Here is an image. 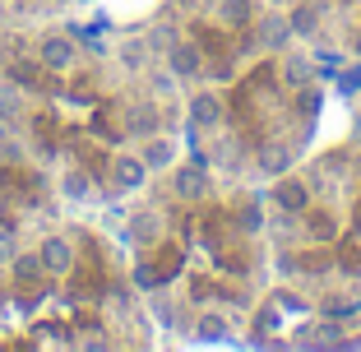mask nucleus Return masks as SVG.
I'll return each instance as SVG.
<instances>
[{
  "label": "nucleus",
  "mask_w": 361,
  "mask_h": 352,
  "mask_svg": "<svg viewBox=\"0 0 361 352\" xmlns=\"http://www.w3.org/2000/svg\"><path fill=\"white\" fill-rule=\"evenodd\" d=\"M167 65H171V75H176V79H195L204 70V51L195 42H171Z\"/></svg>",
  "instance_id": "obj_1"
},
{
  "label": "nucleus",
  "mask_w": 361,
  "mask_h": 352,
  "mask_svg": "<svg viewBox=\"0 0 361 352\" xmlns=\"http://www.w3.org/2000/svg\"><path fill=\"white\" fill-rule=\"evenodd\" d=\"M37 255H42L47 274H70V265H75V250H70V241H61V236H47Z\"/></svg>",
  "instance_id": "obj_2"
},
{
  "label": "nucleus",
  "mask_w": 361,
  "mask_h": 352,
  "mask_svg": "<svg viewBox=\"0 0 361 352\" xmlns=\"http://www.w3.org/2000/svg\"><path fill=\"white\" fill-rule=\"evenodd\" d=\"M144 176H149L144 158H130V153H121V158L111 162V181H116L121 190H139V186H144Z\"/></svg>",
  "instance_id": "obj_3"
},
{
  "label": "nucleus",
  "mask_w": 361,
  "mask_h": 352,
  "mask_svg": "<svg viewBox=\"0 0 361 352\" xmlns=\"http://www.w3.org/2000/svg\"><path fill=\"white\" fill-rule=\"evenodd\" d=\"M139 158H144V167H149V171H162V167L176 162V144L162 139V135H149V139H144V149H139Z\"/></svg>",
  "instance_id": "obj_4"
},
{
  "label": "nucleus",
  "mask_w": 361,
  "mask_h": 352,
  "mask_svg": "<svg viewBox=\"0 0 361 352\" xmlns=\"http://www.w3.org/2000/svg\"><path fill=\"white\" fill-rule=\"evenodd\" d=\"M255 167L264 171V176H283L287 167H292V144H264L255 158Z\"/></svg>",
  "instance_id": "obj_5"
},
{
  "label": "nucleus",
  "mask_w": 361,
  "mask_h": 352,
  "mask_svg": "<svg viewBox=\"0 0 361 352\" xmlns=\"http://www.w3.org/2000/svg\"><path fill=\"white\" fill-rule=\"evenodd\" d=\"M287 23H292V37H315L319 28V5H292V14H287Z\"/></svg>",
  "instance_id": "obj_6"
},
{
  "label": "nucleus",
  "mask_w": 361,
  "mask_h": 352,
  "mask_svg": "<svg viewBox=\"0 0 361 352\" xmlns=\"http://www.w3.org/2000/svg\"><path fill=\"white\" fill-rule=\"evenodd\" d=\"M190 121H195L200 130H213L218 121H223V107H218V97H213V93H200V97L190 102Z\"/></svg>",
  "instance_id": "obj_7"
},
{
  "label": "nucleus",
  "mask_w": 361,
  "mask_h": 352,
  "mask_svg": "<svg viewBox=\"0 0 361 352\" xmlns=\"http://www.w3.org/2000/svg\"><path fill=\"white\" fill-rule=\"evenodd\" d=\"M250 14H255V5H250V0H218V23H227V28L250 23Z\"/></svg>",
  "instance_id": "obj_8"
},
{
  "label": "nucleus",
  "mask_w": 361,
  "mask_h": 352,
  "mask_svg": "<svg viewBox=\"0 0 361 352\" xmlns=\"http://www.w3.org/2000/svg\"><path fill=\"white\" fill-rule=\"evenodd\" d=\"M306 204H310V190H306L301 181H283V186H278V209H287V214H301Z\"/></svg>",
  "instance_id": "obj_9"
},
{
  "label": "nucleus",
  "mask_w": 361,
  "mask_h": 352,
  "mask_svg": "<svg viewBox=\"0 0 361 352\" xmlns=\"http://www.w3.org/2000/svg\"><path fill=\"white\" fill-rule=\"evenodd\" d=\"M42 65L47 70H70V42H65V37H47L42 42Z\"/></svg>",
  "instance_id": "obj_10"
},
{
  "label": "nucleus",
  "mask_w": 361,
  "mask_h": 352,
  "mask_svg": "<svg viewBox=\"0 0 361 352\" xmlns=\"http://www.w3.org/2000/svg\"><path fill=\"white\" fill-rule=\"evenodd\" d=\"M61 190H65V200H93V186H88V171H79V167H70V171H65Z\"/></svg>",
  "instance_id": "obj_11"
},
{
  "label": "nucleus",
  "mask_w": 361,
  "mask_h": 352,
  "mask_svg": "<svg viewBox=\"0 0 361 352\" xmlns=\"http://www.w3.org/2000/svg\"><path fill=\"white\" fill-rule=\"evenodd\" d=\"M171 186H176V195H185V200H195V195H204V171H200V167L180 171V176H176Z\"/></svg>",
  "instance_id": "obj_12"
},
{
  "label": "nucleus",
  "mask_w": 361,
  "mask_h": 352,
  "mask_svg": "<svg viewBox=\"0 0 361 352\" xmlns=\"http://www.w3.org/2000/svg\"><path fill=\"white\" fill-rule=\"evenodd\" d=\"M42 274V255H14V278L19 283H37Z\"/></svg>",
  "instance_id": "obj_13"
},
{
  "label": "nucleus",
  "mask_w": 361,
  "mask_h": 352,
  "mask_svg": "<svg viewBox=\"0 0 361 352\" xmlns=\"http://www.w3.org/2000/svg\"><path fill=\"white\" fill-rule=\"evenodd\" d=\"M130 130H135V135H158V111L135 107V111H130Z\"/></svg>",
  "instance_id": "obj_14"
},
{
  "label": "nucleus",
  "mask_w": 361,
  "mask_h": 352,
  "mask_svg": "<svg viewBox=\"0 0 361 352\" xmlns=\"http://www.w3.org/2000/svg\"><path fill=\"white\" fill-rule=\"evenodd\" d=\"M259 28H264V42L269 47H283L287 37H292V23H287V19H264Z\"/></svg>",
  "instance_id": "obj_15"
},
{
  "label": "nucleus",
  "mask_w": 361,
  "mask_h": 352,
  "mask_svg": "<svg viewBox=\"0 0 361 352\" xmlns=\"http://www.w3.org/2000/svg\"><path fill=\"white\" fill-rule=\"evenodd\" d=\"M200 339H204V343L227 339V320H223V315H204V320H200Z\"/></svg>",
  "instance_id": "obj_16"
},
{
  "label": "nucleus",
  "mask_w": 361,
  "mask_h": 352,
  "mask_svg": "<svg viewBox=\"0 0 361 352\" xmlns=\"http://www.w3.org/2000/svg\"><path fill=\"white\" fill-rule=\"evenodd\" d=\"M310 75H315V70H310L306 61H287V70H283V79H287L292 88H306V84H310Z\"/></svg>",
  "instance_id": "obj_17"
},
{
  "label": "nucleus",
  "mask_w": 361,
  "mask_h": 352,
  "mask_svg": "<svg viewBox=\"0 0 361 352\" xmlns=\"http://www.w3.org/2000/svg\"><path fill=\"white\" fill-rule=\"evenodd\" d=\"M0 116H19V93L10 84H0Z\"/></svg>",
  "instance_id": "obj_18"
},
{
  "label": "nucleus",
  "mask_w": 361,
  "mask_h": 352,
  "mask_svg": "<svg viewBox=\"0 0 361 352\" xmlns=\"http://www.w3.org/2000/svg\"><path fill=\"white\" fill-rule=\"evenodd\" d=\"M135 236H139V241H153V236H158V218H153V214L135 218Z\"/></svg>",
  "instance_id": "obj_19"
},
{
  "label": "nucleus",
  "mask_w": 361,
  "mask_h": 352,
  "mask_svg": "<svg viewBox=\"0 0 361 352\" xmlns=\"http://www.w3.org/2000/svg\"><path fill=\"white\" fill-rule=\"evenodd\" d=\"M319 65H324L319 75H338L343 70V51H319Z\"/></svg>",
  "instance_id": "obj_20"
},
{
  "label": "nucleus",
  "mask_w": 361,
  "mask_h": 352,
  "mask_svg": "<svg viewBox=\"0 0 361 352\" xmlns=\"http://www.w3.org/2000/svg\"><path fill=\"white\" fill-rule=\"evenodd\" d=\"M241 227H245V232H259V227H264V214H259V204L241 214Z\"/></svg>",
  "instance_id": "obj_21"
},
{
  "label": "nucleus",
  "mask_w": 361,
  "mask_h": 352,
  "mask_svg": "<svg viewBox=\"0 0 361 352\" xmlns=\"http://www.w3.org/2000/svg\"><path fill=\"white\" fill-rule=\"evenodd\" d=\"M10 260H14V236L0 227V265H10Z\"/></svg>",
  "instance_id": "obj_22"
},
{
  "label": "nucleus",
  "mask_w": 361,
  "mask_h": 352,
  "mask_svg": "<svg viewBox=\"0 0 361 352\" xmlns=\"http://www.w3.org/2000/svg\"><path fill=\"white\" fill-rule=\"evenodd\" d=\"M121 56H126V65H144V56H149V51H144V47H139V42H130V47H126V51H121Z\"/></svg>",
  "instance_id": "obj_23"
},
{
  "label": "nucleus",
  "mask_w": 361,
  "mask_h": 352,
  "mask_svg": "<svg viewBox=\"0 0 361 352\" xmlns=\"http://www.w3.org/2000/svg\"><path fill=\"white\" fill-rule=\"evenodd\" d=\"M310 218H315V223H310L315 236H334V218H324V214H310Z\"/></svg>",
  "instance_id": "obj_24"
},
{
  "label": "nucleus",
  "mask_w": 361,
  "mask_h": 352,
  "mask_svg": "<svg viewBox=\"0 0 361 352\" xmlns=\"http://www.w3.org/2000/svg\"><path fill=\"white\" fill-rule=\"evenodd\" d=\"M357 88H361V65L352 70V75H343V93H357Z\"/></svg>",
  "instance_id": "obj_25"
},
{
  "label": "nucleus",
  "mask_w": 361,
  "mask_h": 352,
  "mask_svg": "<svg viewBox=\"0 0 361 352\" xmlns=\"http://www.w3.org/2000/svg\"><path fill=\"white\" fill-rule=\"evenodd\" d=\"M343 269H348V274H361V250H348V260H343Z\"/></svg>",
  "instance_id": "obj_26"
},
{
  "label": "nucleus",
  "mask_w": 361,
  "mask_h": 352,
  "mask_svg": "<svg viewBox=\"0 0 361 352\" xmlns=\"http://www.w3.org/2000/svg\"><path fill=\"white\" fill-rule=\"evenodd\" d=\"M319 107V93H310V88H306V93H301V111H315Z\"/></svg>",
  "instance_id": "obj_27"
},
{
  "label": "nucleus",
  "mask_w": 361,
  "mask_h": 352,
  "mask_svg": "<svg viewBox=\"0 0 361 352\" xmlns=\"http://www.w3.org/2000/svg\"><path fill=\"white\" fill-rule=\"evenodd\" d=\"M357 56H361V32H357Z\"/></svg>",
  "instance_id": "obj_28"
}]
</instances>
